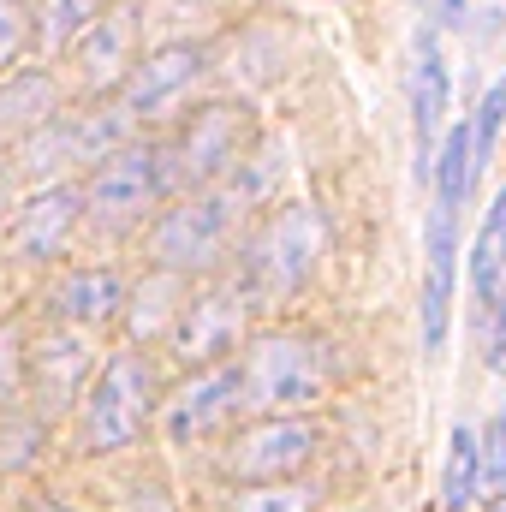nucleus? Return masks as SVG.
<instances>
[{"label": "nucleus", "mask_w": 506, "mask_h": 512, "mask_svg": "<svg viewBox=\"0 0 506 512\" xmlns=\"http://www.w3.org/2000/svg\"><path fill=\"white\" fill-rule=\"evenodd\" d=\"M310 453H316V423H304V417H262L251 429H239V441L227 453V471L245 477V483H280Z\"/></svg>", "instance_id": "obj_8"}, {"label": "nucleus", "mask_w": 506, "mask_h": 512, "mask_svg": "<svg viewBox=\"0 0 506 512\" xmlns=\"http://www.w3.org/2000/svg\"><path fill=\"white\" fill-rule=\"evenodd\" d=\"M161 191H167L161 149H155V143H126V149H114V155L96 167L84 203H90V215H96L102 227H126V221H137Z\"/></svg>", "instance_id": "obj_6"}, {"label": "nucleus", "mask_w": 506, "mask_h": 512, "mask_svg": "<svg viewBox=\"0 0 506 512\" xmlns=\"http://www.w3.org/2000/svg\"><path fill=\"white\" fill-rule=\"evenodd\" d=\"M245 137H251V114H245V108H227V102L203 108L173 149H161L167 185H209V179H221V173L239 161Z\"/></svg>", "instance_id": "obj_5"}, {"label": "nucleus", "mask_w": 506, "mask_h": 512, "mask_svg": "<svg viewBox=\"0 0 506 512\" xmlns=\"http://www.w3.org/2000/svg\"><path fill=\"white\" fill-rule=\"evenodd\" d=\"M24 42H30L24 6H18V0H0V66H12V60L24 54Z\"/></svg>", "instance_id": "obj_25"}, {"label": "nucleus", "mask_w": 506, "mask_h": 512, "mask_svg": "<svg viewBox=\"0 0 506 512\" xmlns=\"http://www.w3.org/2000/svg\"><path fill=\"white\" fill-rule=\"evenodd\" d=\"M239 405H245L239 364H221V370H203L197 382H185L173 399H167V417H161V429H167V441H173V447H185V441H197V435L221 429V423H227Z\"/></svg>", "instance_id": "obj_9"}, {"label": "nucleus", "mask_w": 506, "mask_h": 512, "mask_svg": "<svg viewBox=\"0 0 506 512\" xmlns=\"http://www.w3.org/2000/svg\"><path fill=\"white\" fill-rule=\"evenodd\" d=\"M483 477L506 489V411L489 423V435H483Z\"/></svg>", "instance_id": "obj_27"}, {"label": "nucleus", "mask_w": 506, "mask_h": 512, "mask_svg": "<svg viewBox=\"0 0 506 512\" xmlns=\"http://www.w3.org/2000/svg\"><path fill=\"white\" fill-rule=\"evenodd\" d=\"M149 411H155V376H149V364L137 352H114L108 370H102V382H96V393H90L84 435H90L96 453H120V447H131L143 435Z\"/></svg>", "instance_id": "obj_3"}, {"label": "nucleus", "mask_w": 506, "mask_h": 512, "mask_svg": "<svg viewBox=\"0 0 506 512\" xmlns=\"http://www.w3.org/2000/svg\"><path fill=\"white\" fill-rule=\"evenodd\" d=\"M36 441H42V423H36V417L18 423V429H6V441H0V471L30 465V459H36Z\"/></svg>", "instance_id": "obj_26"}, {"label": "nucleus", "mask_w": 506, "mask_h": 512, "mask_svg": "<svg viewBox=\"0 0 506 512\" xmlns=\"http://www.w3.org/2000/svg\"><path fill=\"white\" fill-rule=\"evenodd\" d=\"M54 310L78 328H96L120 310V280L108 268H72L60 286H54Z\"/></svg>", "instance_id": "obj_14"}, {"label": "nucleus", "mask_w": 506, "mask_h": 512, "mask_svg": "<svg viewBox=\"0 0 506 512\" xmlns=\"http://www.w3.org/2000/svg\"><path fill=\"white\" fill-rule=\"evenodd\" d=\"M447 60H441V42L435 30H417V48H411V137H417V179H429L435 167V149H441V126H447Z\"/></svg>", "instance_id": "obj_10"}, {"label": "nucleus", "mask_w": 506, "mask_h": 512, "mask_svg": "<svg viewBox=\"0 0 506 512\" xmlns=\"http://www.w3.org/2000/svg\"><path fill=\"white\" fill-rule=\"evenodd\" d=\"M501 131H506V72L489 84V96H483V108H477V120H471V179L489 173Z\"/></svg>", "instance_id": "obj_22"}, {"label": "nucleus", "mask_w": 506, "mask_h": 512, "mask_svg": "<svg viewBox=\"0 0 506 512\" xmlns=\"http://www.w3.org/2000/svg\"><path fill=\"white\" fill-rule=\"evenodd\" d=\"M477 489H483V435L471 429V423H459L453 429V441H447V512H471L477 501Z\"/></svg>", "instance_id": "obj_19"}, {"label": "nucleus", "mask_w": 506, "mask_h": 512, "mask_svg": "<svg viewBox=\"0 0 506 512\" xmlns=\"http://www.w3.org/2000/svg\"><path fill=\"white\" fill-rule=\"evenodd\" d=\"M18 387H24V340L12 322H0V405L18 399Z\"/></svg>", "instance_id": "obj_24"}, {"label": "nucleus", "mask_w": 506, "mask_h": 512, "mask_svg": "<svg viewBox=\"0 0 506 512\" xmlns=\"http://www.w3.org/2000/svg\"><path fill=\"white\" fill-rule=\"evenodd\" d=\"M84 364H90V352H84V340H78V334H54V340L42 346L36 387H42V405H48V411H60V405H66V393H72V382L84 376Z\"/></svg>", "instance_id": "obj_20"}, {"label": "nucleus", "mask_w": 506, "mask_h": 512, "mask_svg": "<svg viewBox=\"0 0 506 512\" xmlns=\"http://www.w3.org/2000/svg\"><path fill=\"white\" fill-rule=\"evenodd\" d=\"M334 376V352L310 334H268L256 340L239 382H245V405L268 411V417H286V411H304L328 393Z\"/></svg>", "instance_id": "obj_2"}, {"label": "nucleus", "mask_w": 506, "mask_h": 512, "mask_svg": "<svg viewBox=\"0 0 506 512\" xmlns=\"http://www.w3.org/2000/svg\"><path fill=\"white\" fill-rule=\"evenodd\" d=\"M72 221H78V191H48V197H36V203L18 215V251L48 256L60 239H66Z\"/></svg>", "instance_id": "obj_18"}, {"label": "nucleus", "mask_w": 506, "mask_h": 512, "mask_svg": "<svg viewBox=\"0 0 506 512\" xmlns=\"http://www.w3.org/2000/svg\"><path fill=\"white\" fill-rule=\"evenodd\" d=\"M322 245H328V221L310 203H292V209L268 215L262 233L251 239V251H245V298H251L256 310L286 304L310 280Z\"/></svg>", "instance_id": "obj_1"}, {"label": "nucleus", "mask_w": 506, "mask_h": 512, "mask_svg": "<svg viewBox=\"0 0 506 512\" xmlns=\"http://www.w3.org/2000/svg\"><path fill=\"white\" fill-rule=\"evenodd\" d=\"M203 78V48L191 42H173V48H155L143 66H131L126 78V114H155L167 108L179 90H191Z\"/></svg>", "instance_id": "obj_12"}, {"label": "nucleus", "mask_w": 506, "mask_h": 512, "mask_svg": "<svg viewBox=\"0 0 506 512\" xmlns=\"http://www.w3.org/2000/svg\"><path fill=\"white\" fill-rule=\"evenodd\" d=\"M126 54H131V12H102V18H90L84 24V48H78V60H84V78L102 90V84H114L120 72H126Z\"/></svg>", "instance_id": "obj_15"}, {"label": "nucleus", "mask_w": 506, "mask_h": 512, "mask_svg": "<svg viewBox=\"0 0 506 512\" xmlns=\"http://www.w3.org/2000/svg\"><path fill=\"white\" fill-rule=\"evenodd\" d=\"M501 286H506V191L495 197V209L483 215V227H477V251H471V292H477L483 310H495Z\"/></svg>", "instance_id": "obj_17"}, {"label": "nucleus", "mask_w": 506, "mask_h": 512, "mask_svg": "<svg viewBox=\"0 0 506 512\" xmlns=\"http://www.w3.org/2000/svg\"><path fill=\"white\" fill-rule=\"evenodd\" d=\"M423 12L435 24H465V0H423Z\"/></svg>", "instance_id": "obj_29"}, {"label": "nucleus", "mask_w": 506, "mask_h": 512, "mask_svg": "<svg viewBox=\"0 0 506 512\" xmlns=\"http://www.w3.org/2000/svg\"><path fill=\"white\" fill-rule=\"evenodd\" d=\"M96 12H102V0H42L30 42H36L42 54H54V48H66L72 36H84V24H90Z\"/></svg>", "instance_id": "obj_21"}, {"label": "nucleus", "mask_w": 506, "mask_h": 512, "mask_svg": "<svg viewBox=\"0 0 506 512\" xmlns=\"http://www.w3.org/2000/svg\"><path fill=\"white\" fill-rule=\"evenodd\" d=\"M245 203H239V191H203V197H191V203H179V209H167L161 215V227H155V262L167 268V274H191V268H209L221 245H227V233H233V215H239Z\"/></svg>", "instance_id": "obj_4"}, {"label": "nucleus", "mask_w": 506, "mask_h": 512, "mask_svg": "<svg viewBox=\"0 0 506 512\" xmlns=\"http://www.w3.org/2000/svg\"><path fill=\"white\" fill-rule=\"evenodd\" d=\"M453 268H459V209L435 197V209H429V274H423V352L447 346Z\"/></svg>", "instance_id": "obj_11"}, {"label": "nucleus", "mask_w": 506, "mask_h": 512, "mask_svg": "<svg viewBox=\"0 0 506 512\" xmlns=\"http://www.w3.org/2000/svg\"><path fill=\"white\" fill-rule=\"evenodd\" d=\"M316 489L310 483H251V489H239L233 495V512H316Z\"/></svg>", "instance_id": "obj_23"}, {"label": "nucleus", "mask_w": 506, "mask_h": 512, "mask_svg": "<svg viewBox=\"0 0 506 512\" xmlns=\"http://www.w3.org/2000/svg\"><path fill=\"white\" fill-rule=\"evenodd\" d=\"M48 108H54V84L42 72H18L0 84V143L12 137H30L36 126H48Z\"/></svg>", "instance_id": "obj_16"}, {"label": "nucleus", "mask_w": 506, "mask_h": 512, "mask_svg": "<svg viewBox=\"0 0 506 512\" xmlns=\"http://www.w3.org/2000/svg\"><path fill=\"white\" fill-rule=\"evenodd\" d=\"M239 328H245V304H239V292H209V298H197V304L179 316L173 346H179L185 364H209V358L233 352Z\"/></svg>", "instance_id": "obj_13"}, {"label": "nucleus", "mask_w": 506, "mask_h": 512, "mask_svg": "<svg viewBox=\"0 0 506 512\" xmlns=\"http://www.w3.org/2000/svg\"><path fill=\"white\" fill-rule=\"evenodd\" d=\"M24 512H72V507H60V501H36V507H24Z\"/></svg>", "instance_id": "obj_30"}, {"label": "nucleus", "mask_w": 506, "mask_h": 512, "mask_svg": "<svg viewBox=\"0 0 506 512\" xmlns=\"http://www.w3.org/2000/svg\"><path fill=\"white\" fill-rule=\"evenodd\" d=\"M126 137V114H84V120H48L24 137V173L48 179L60 167H78V161H108Z\"/></svg>", "instance_id": "obj_7"}, {"label": "nucleus", "mask_w": 506, "mask_h": 512, "mask_svg": "<svg viewBox=\"0 0 506 512\" xmlns=\"http://www.w3.org/2000/svg\"><path fill=\"white\" fill-rule=\"evenodd\" d=\"M489 364L506 370V286H501V298H495V310H489Z\"/></svg>", "instance_id": "obj_28"}, {"label": "nucleus", "mask_w": 506, "mask_h": 512, "mask_svg": "<svg viewBox=\"0 0 506 512\" xmlns=\"http://www.w3.org/2000/svg\"><path fill=\"white\" fill-rule=\"evenodd\" d=\"M495 512H506V489H501V501H495Z\"/></svg>", "instance_id": "obj_31"}]
</instances>
